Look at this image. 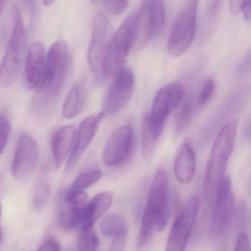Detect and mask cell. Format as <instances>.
I'll return each instance as SVG.
<instances>
[{
    "mask_svg": "<svg viewBox=\"0 0 251 251\" xmlns=\"http://www.w3.org/2000/svg\"><path fill=\"white\" fill-rule=\"evenodd\" d=\"M112 28L107 16L98 12L92 22V37L88 52V61L97 81L103 76L104 58L112 38Z\"/></svg>",
    "mask_w": 251,
    "mask_h": 251,
    "instance_id": "cell-7",
    "label": "cell"
},
{
    "mask_svg": "<svg viewBox=\"0 0 251 251\" xmlns=\"http://www.w3.org/2000/svg\"><path fill=\"white\" fill-rule=\"evenodd\" d=\"M45 48L42 43L35 41L29 47L25 62V82L28 89L38 88L42 82L46 69Z\"/></svg>",
    "mask_w": 251,
    "mask_h": 251,
    "instance_id": "cell-16",
    "label": "cell"
},
{
    "mask_svg": "<svg viewBox=\"0 0 251 251\" xmlns=\"http://www.w3.org/2000/svg\"><path fill=\"white\" fill-rule=\"evenodd\" d=\"M234 212V196L232 181L226 176L218 185L214 197L211 218V233L214 237H221L229 228Z\"/></svg>",
    "mask_w": 251,
    "mask_h": 251,
    "instance_id": "cell-9",
    "label": "cell"
},
{
    "mask_svg": "<svg viewBox=\"0 0 251 251\" xmlns=\"http://www.w3.org/2000/svg\"><path fill=\"white\" fill-rule=\"evenodd\" d=\"M7 0H0V15H1V11L4 8V4H5Z\"/></svg>",
    "mask_w": 251,
    "mask_h": 251,
    "instance_id": "cell-37",
    "label": "cell"
},
{
    "mask_svg": "<svg viewBox=\"0 0 251 251\" xmlns=\"http://www.w3.org/2000/svg\"><path fill=\"white\" fill-rule=\"evenodd\" d=\"M107 13L114 16L122 14L128 6V0H100Z\"/></svg>",
    "mask_w": 251,
    "mask_h": 251,
    "instance_id": "cell-28",
    "label": "cell"
},
{
    "mask_svg": "<svg viewBox=\"0 0 251 251\" xmlns=\"http://www.w3.org/2000/svg\"><path fill=\"white\" fill-rule=\"evenodd\" d=\"M22 3L30 17L33 19L36 11L37 0H22Z\"/></svg>",
    "mask_w": 251,
    "mask_h": 251,
    "instance_id": "cell-34",
    "label": "cell"
},
{
    "mask_svg": "<svg viewBox=\"0 0 251 251\" xmlns=\"http://www.w3.org/2000/svg\"><path fill=\"white\" fill-rule=\"evenodd\" d=\"M199 0H187L168 39V53L179 57L188 50L197 31V9Z\"/></svg>",
    "mask_w": 251,
    "mask_h": 251,
    "instance_id": "cell-6",
    "label": "cell"
},
{
    "mask_svg": "<svg viewBox=\"0 0 251 251\" xmlns=\"http://www.w3.org/2000/svg\"><path fill=\"white\" fill-rule=\"evenodd\" d=\"M37 251H62L60 243L54 238H48L43 242Z\"/></svg>",
    "mask_w": 251,
    "mask_h": 251,
    "instance_id": "cell-32",
    "label": "cell"
},
{
    "mask_svg": "<svg viewBox=\"0 0 251 251\" xmlns=\"http://www.w3.org/2000/svg\"><path fill=\"white\" fill-rule=\"evenodd\" d=\"M86 99V89L82 82L75 83L71 88L64 103H63V116L66 119H71L77 116L85 105Z\"/></svg>",
    "mask_w": 251,
    "mask_h": 251,
    "instance_id": "cell-21",
    "label": "cell"
},
{
    "mask_svg": "<svg viewBox=\"0 0 251 251\" xmlns=\"http://www.w3.org/2000/svg\"><path fill=\"white\" fill-rule=\"evenodd\" d=\"M238 122H227L215 138L206 165L204 179V196L207 201L213 200L217 189L226 176L227 165L234 150Z\"/></svg>",
    "mask_w": 251,
    "mask_h": 251,
    "instance_id": "cell-3",
    "label": "cell"
},
{
    "mask_svg": "<svg viewBox=\"0 0 251 251\" xmlns=\"http://www.w3.org/2000/svg\"><path fill=\"white\" fill-rule=\"evenodd\" d=\"M51 187L50 183L45 177H41L35 186L33 195V206L37 210H41L47 204L50 199Z\"/></svg>",
    "mask_w": 251,
    "mask_h": 251,
    "instance_id": "cell-24",
    "label": "cell"
},
{
    "mask_svg": "<svg viewBox=\"0 0 251 251\" xmlns=\"http://www.w3.org/2000/svg\"><path fill=\"white\" fill-rule=\"evenodd\" d=\"M199 212V199L192 196L183 205L173 223L165 251H185Z\"/></svg>",
    "mask_w": 251,
    "mask_h": 251,
    "instance_id": "cell-8",
    "label": "cell"
},
{
    "mask_svg": "<svg viewBox=\"0 0 251 251\" xmlns=\"http://www.w3.org/2000/svg\"><path fill=\"white\" fill-rule=\"evenodd\" d=\"M196 158L194 149L188 143L178 146L174 159V174L177 181L183 184H189L194 177Z\"/></svg>",
    "mask_w": 251,
    "mask_h": 251,
    "instance_id": "cell-17",
    "label": "cell"
},
{
    "mask_svg": "<svg viewBox=\"0 0 251 251\" xmlns=\"http://www.w3.org/2000/svg\"><path fill=\"white\" fill-rule=\"evenodd\" d=\"M91 1H92V3H94V4H98L100 0H91Z\"/></svg>",
    "mask_w": 251,
    "mask_h": 251,
    "instance_id": "cell-40",
    "label": "cell"
},
{
    "mask_svg": "<svg viewBox=\"0 0 251 251\" xmlns=\"http://www.w3.org/2000/svg\"><path fill=\"white\" fill-rule=\"evenodd\" d=\"M246 0H229V10L233 15L238 14L242 12Z\"/></svg>",
    "mask_w": 251,
    "mask_h": 251,
    "instance_id": "cell-33",
    "label": "cell"
},
{
    "mask_svg": "<svg viewBox=\"0 0 251 251\" xmlns=\"http://www.w3.org/2000/svg\"><path fill=\"white\" fill-rule=\"evenodd\" d=\"M168 180L163 169L156 171L148 194L146 207L137 240V249H143L150 241L155 229L161 231L169 220Z\"/></svg>",
    "mask_w": 251,
    "mask_h": 251,
    "instance_id": "cell-2",
    "label": "cell"
},
{
    "mask_svg": "<svg viewBox=\"0 0 251 251\" xmlns=\"http://www.w3.org/2000/svg\"><path fill=\"white\" fill-rule=\"evenodd\" d=\"M100 240L94 226L81 227L76 238L77 251H97Z\"/></svg>",
    "mask_w": 251,
    "mask_h": 251,
    "instance_id": "cell-22",
    "label": "cell"
},
{
    "mask_svg": "<svg viewBox=\"0 0 251 251\" xmlns=\"http://www.w3.org/2000/svg\"><path fill=\"white\" fill-rule=\"evenodd\" d=\"M0 216H1V204H0Z\"/></svg>",
    "mask_w": 251,
    "mask_h": 251,
    "instance_id": "cell-43",
    "label": "cell"
},
{
    "mask_svg": "<svg viewBox=\"0 0 251 251\" xmlns=\"http://www.w3.org/2000/svg\"><path fill=\"white\" fill-rule=\"evenodd\" d=\"M250 191H251V178L250 181Z\"/></svg>",
    "mask_w": 251,
    "mask_h": 251,
    "instance_id": "cell-42",
    "label": "cell"
},
{
    "mask_svg": "<svg viewBox=\"0 0 251 251\" xmlns=\"http://www.w3.org/2000/svg\"><path fill=\"white\" fill-rule=\"evenodd\" d=\"M40 149L38 143L28 134H22L16 143L12 162L13 176L23 181L32 176L39 159Z\"/></svg>",
    "mask_w": 251,
    "mask_h": 251,
    "instance_id": "cell-11",
    "label": "cell"
},
{
    "mask_svg": "<svg viewBox=\"0 0 251 251\" xmlns=\"http://www.w3.org/2000/svg\"><path fill=\"white\" fill-rule=\"evenodd\" d=\"M13 29L0 63V87L7 88L14 83L22 67L26 52L27 38L20 9L15 4L12 9Z\"/></svg>",
    "mask_w": 251,
    "mask_h": 251,
    "instance_id": "cell-4",
    "label": "cell"
},
{
    "mask_svg": "<svg viewBox=\"0 0 251 251\" xmlns=\"http://www.w3.org/2000/svg\"><path fill=\"white\" fill-rule=\"evenodd\" d=\"M102 176V172L100 170L82 173L75 178L72 183V187L77 190H83L93 185Z\"/></svg>",
    "mask_w": 251,
    "mask_h": 251,
    "instance_id": "cell-26",
    "label": "cell"
},
{
    "mask_svg": "<svg viewBox=\"0 0 251 251\" xmlns=\"http://www.w3.org/2000/svg\"><path fill=\"white\" fill-rule=\"evenodd\" d=\"M70 66L68 44L64 41H56L47 52L44 78L32 99V111L38 117L45 119L54 113Z\"/></svg>",
    "mask_w": 251,
    "mask_h": 251,
    "instance_id": "cell-1",
    "label": "cell"
},
{
    "mask_svg": "<svg viewBox=\"0 0 251 251\" xmlns=\"http://www.w3.org/2000/svg\"><path fill=\"white\" fill-rule=\"evenodd\" d=\"M88 202V195L83 190L70 187L60 198L59 221L67 231L80 227L82 212Z\"/></svg>",
    "mask_w": 251,
    "mask_h": 251,
    "instance_id": "cell-12",
    "label": "cell"
},
{
    "mask_svg": "<svg viewBox=\"0 0 251 251\" xmlns=\"http://www.w3.org/2000/svg\"><path fill=\"white\" fill-rule=\"evenodd\" d=\"M10 133L8 119L4 115H0V155L7 146Z\"/></svg>",
    "mask_w": 251,
    "mask_h": 251,
    "instance_id": "cell-29",
    "label": "cell"
},
{
    "mask_svg": "<svg viewBox=\"0 0 251 251\" xmlns=\"http://www.w3.org/2000/svg\"><path fill=\"white\" fill-rule=\"evenodd\" d=\"M184 95V86L180 82L165 85L156 93L149 115L156 120L166 122L168 116L181 104Z\"/></svg>",
    "mask_w": 251,
    "mask_h": 251,
    "instance_id": "cell-13",
    "label": "cell"
},
{
    "mask_svg": "<svg viewBox=\"0 0 251 251\" xmlns=\"http://www.w3.org/2000/svg\"><path fill=\"white\" fill-rule=\"evenodd\" d=\"M137 36L138 16L137 12H134L125 19L112 37L104 58V78L114 77L124 67L127 55L135 46Z\"/></svg>",
    "mask_w": 251,
    "mask_h": 251,
    "instance_id": "cell-5",
    "label": "cell"
},
{
    "mask_svg": "<svg viewBox=\"0 0 251 251\" xmlns=\"http://www.w3.org/2000/svg\"><path fill=\"white\" fill-rule=\"evenodd\" d=\"M100 228L101 234L104 236L114 237L126 229V227L122 217L116 214H110L101 220Z\"/></svg>",
    "mask_w": 251,
    "mask_h": 251,
    "instance_id": "cell-23",
    "label": "cell"
},
{
    "mask_svg": "<svg viewBox=\"0 0 251 251\" xmlns=\"http://www.w3.org/2000/svg\"><path fill=\"white\" fill-rule=\"evenodd\" d=\"M1 238H2V230H1V227H0V242H1Z\"/></svg>",
    "mask_w": 251,
    "mask_h": 251,
    "instance_id": "cell-39",
    "label": "cell"
},
{
    "mask_svg": "<svg viewBox=\"0 0 251 251\" xmlns=\"http://www.w3.org/2000/svg\"><path fill=\"white\" fill-rule=\"evenodd\" d=\"M215 83L212 77H207L203 82L201 90L198 96L197 104L199 107H203L209 102L215 92Z\"/></svg>",
    "mask_w": 251,
    "mask_h": 251,
    "instance_id": "cell-27",
    "label": "cell"
},
{
    "mask_svg": "<svg viewBox=\"0 0 251 251\" xmlns=\"http://www.w3.org/2000/svg\"><path fill=\"white\" fill-rule=\"evenodd\" d=\"M135 78L131 69L124 66L114 76L103 104L104 115H114L124 108L131 100Z\"/></svg>",
    "mask_w": 251,
    "mask_h": 251,
    "instance_id": "cell-10",
    "label": "cell"
},
{
    "mask_svg": "<svg viewBox=\"0 0 251 251\" xmlns=\"http://www.w3.org/2000/svg\"><path fill=\"white\" fill-rule=\"evenodd\" d=\"M126 228L113 237V243L110 246L109 251H124L125 250L126 241Z\"/></svg>",
    "mask_w": 251,
    "mask_h": 251,
    "instance_id": "cell-30",
    "label": "cell"
},
{
    "mask_svg": "<svg viewBox=\"0 0 251 251\" xmlns=\"http://www.w3.org/2000/svg\"><path fill=\"white\" fill-rule=\"evenodd\" d=\"M222 1L223 0H212V1H211V12L213 14L218 12V9L221 7Z\"/></svg>",
    "mask_w": 251,
    "mask_h": 251,
    "instance_id": "cell-36",
    "label": "cell"
},
{
    "mask_svg": "<svg viewBox=\"0 0 251 251\" xmlns=\"http://www.w3.org/2000/svg\"><path fill=\"white\" fill-rule=\"evenodd\" d=\"M102 112L91 115L85 118L79 126L76 132L73 149L66 164V171H71L80 159L82 153L88 149L104 117Z\"/></svg>",
    "mask_w": 251,
    "mask_h": 251,
    "instance_id": "cell-15",
    "label": "cell"
},
{
    "mask_svg": "<svg viewBox=\"0 0 251 251\" xmlns=\"http://www.w3.org/2000/svg\"><path fill=\"white\" fill-rule=\"evenodd\" d=\"M242 12L246 20L251 21V0H246Z\"/></svg>",
    "mask_w": 251,
    "mask_h": 251,
    "instance_id": "cell-35",
    "label": "cell"
},
{
    "mask_svg": "<svg viewBox=\"0 0 251 251\" xmlns=\"http://www.w3.org/2000/svg\"><path fill=\"white\" fill-rule=\"evenodd\" d=\"M165 122L156 120L149 115L142 125L141 151L146 160L151 159L156 151V145L165 126Z\"/></svg>",
    "mask_w": 251,
    "mask_h": 251,
    "instance_id": "cell-20",
    "label": "cell"
},
{
    "mask_svg": "<svg viewBox=\"0 0 251 251\" xmlns=\"http://www.w3.org/2000/svg\"><path fill=\"white\" fill-rule=\"evenodd\" d=\"M76 132L75 126L68 125L59 128L53 135L51 151L56 168H60L69 153L72 152Z\"/></svg>",
    "mask_w": 251,
    "mask_h": 251,
    "instance_id": "cell-18",
    "label": "cell"
},
{
    "mask_svg": "<svg viewBox=\"0 0 251 251\" xmlns=\"http://www.w3.org/2000/svg\"><path fill=\"white\" fill-rule=\"evenodd\" d=\"M133 130L124 126L114 131L106 142L102 153L103 162L108 167L116 166L125 160L131 149Z\"/></svg>",
    "mask_w": 251,
    "mask_h": 251,
    "instance_id": "cell-14",
    "label": "cell"
},
{
    "mask_svg": "<svg viewBox=\"0 0 251 251\" xmlns=\"http://www.w3.org/2000/svg\"><path fill=\"white\" fill-rule=\"evenodd\" d=\"M113 201V195L110 192L96 195L87 203L82 212L80 228L94 226L95 223L110 209Z\"/></svg>",
    "mask_w": 251,
    "mask_h": 251,
    "instance_id": "cell-19",
    "label": "cell"
},
{
    "mask_svg": "<svg viewBox=\"0 0 251 251\" xmlns=\"http://www.w3.org/2000/svg\"><path fill=\"white\" fill-rule=\"evenodd\" d=\"M234 251H251L250 239L246 233L239 234Z\"/></svg>",
    "mask_w": 251,
    "mask_h": 251,
    "instance_id": "cell-31",
    "label": "cell"
},
{
    "mask_svg": "<svg viewBox=\"0 0 251 251\" xmlns=\"http://www.w3.org/2000/svg\"><path fill=\"white\" fill-rule=\"evenodd\" d=\"M194 110V103L193 100H186L180 107L175 121L176 132L181 133L189 125Z\"/></svg>",
    "mask_w": 251,
    "mask_h": 251,
    "instance_id": "cell-25",
    "label": "cell"
},
{
    "mask_svg": "<svg viewBox=\"0 0 251 251\" xmlns=\"http://www.w3.org/2000/svg\"><path fill=\"white\" fill-rule=\"evenodd\" d=\"M66 251H76L75 250V249H67V250H66Z\"/></svg>",
    "mask_w": 251,
    "mask_h": 251,
    "instance_id": "cell-41",
    "label": "cell"
},
{
    "mask_svg": "<svg viewBox=\"0 0 251 251\" xmlns=\"http://www.w3.org/2000/svg\"><path fill=\"white\" fill-rule=\"evenodd\" d=\"M54 1H55V0H43L44 4H45L46 6L51 5V4H52L53 3H54Z\"/></svg>",
    "mask_w": 251,
    "mask_h": 251,
    "instance_id": "cell-38",
    "label": "cell"
}]
</instances>
